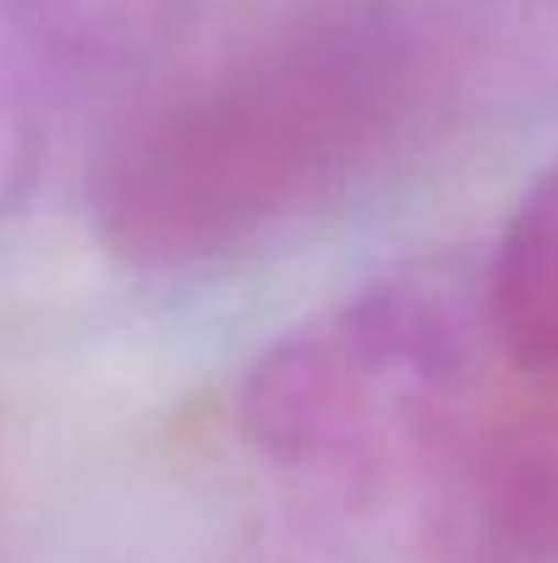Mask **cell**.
Listing matches in <instances>:
<instances>
[{
	"instance_id": "1",
	"label": "cell",
	"mask_w": 558,
	"mask_h": 563,
	"mask_svg": "<svg viewBox=\"0 0 558 563\" xmlns=\"http://www.w3.org/2000/svg\"><path fill=\"white\" fill-rule=\"evenodd\" d=\"M433 99L438 44L411 0H307L110 132L88 224L127 268H203L378 170Z\"/></svg>"
},
{
	"instance_id": "2",
	"label": "cell",
	"mask_w": 558,
	"mask_h": 563,
	"mask_svg": "<svg viewBox=\"0 0 558 563\" xmlns=\"http://www.w3.org/2000/svg\"><path fill=\"white\" fill-rule=\"evenodd\" d=\"M493 362L482 252H433L269 340L241 373L236 427L324 504L368 509L477 421Z\"/></svg>"
},
{
	"instance_id": "3",
	"label": "cell",
	"mask_w": 558,
	"mask_h": 563,
	"mask_svg": "<svg viewBox=\"0 0 558 563\" xmlns=\"http://www.w3.org/2000/svg\"><path fill=\"white\" fill-rule=\"evenodd\" d=\"M422 563H558V405L471 421L422 476Z\"/></svg>"
},
{
	"instance_id": "4",
	"label": "cell",
	"mask_w": 558,
	"mask_h": 563,
	"mask_svg": "<svg viewBox=\"0 0 558 563\" xmlns=\"http://www.w3.org/2000/svg\"><path fill=\"white\" fill-rule=\"evenodd\" d=\"M499 362L558 383V159L521 191L499 241L482 252Z\"/></svg>"
},
{
	"instance_id": "5",
	"label": "cell",
	"mask_w": 558,
	"mask_h": 563,
	"mask_svg": "<svg viewBox=\"0 0 558 563\" xmlns=\"http://www.w3.org/2000/svg\"><path fill=\"white\" fill-rule=\"evenodd\" d=\"M61 88L127 77L165 55L182 33L186 0H17Z\"/></svg>"
},
{
	"instance_id": "6",
	"label": "cell",
	"mask_w": 558,
	"mask_h": 563,
	"mask_svg": "<svg viewBox=\"0 0 558 563\" xmlns=\"http://www.w3.org/2000/svg\"><path fill=\"white\" fill-rule=\"evenodd\" d=\"M61 99V77L39 49L17 0H0V219L28 197L44 170L50 110Z\"/></svg>"
},
{
	"instance_id": "7",
	"label": "cell",
	"mask_w": 558,
	"mask_h": 563,
	"mask_svg": "<svg viewBox=\"0 0 558 563\" xmlns=\"http://www.w3.org/2000/svg\"><path fill=\"white\" fill-rule=\"evenodd\" d=\"M225 563H357V559L335 542V526L291 520V526L252 531V537H247Z\"/></svg>"
}]
</instances>
